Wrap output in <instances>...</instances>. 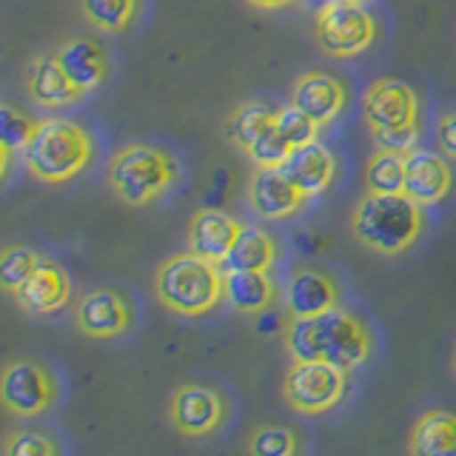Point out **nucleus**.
<instances>
[{
    "mask_svg": "<svg viewBox=\"0 0 456 456\" xmlns=\"http://www.w3.org/2000/svg\"><path fill=\"white\" fill-rule=\"evenodd\" d=\"M282 342L294 360H325L348 374L374 356L368 322L342 305L320 317H285Z\"/></svg>",
    "mask_w": 456,
    "mask_h": 456,
    "instance_id": "nucleus-1",
    "label": "nucleus"
},
{
    "mask_svg": "<svg viewBox=\"0 0 456 456\" xmlns=\"http://www.w3.org/2000/svg\"><path fill=\"white\" fill-rule=\"evenodd\" d=\"M425 208L405 194H365L351 211L356 242L382 256H399L425 234Z\"/></svg>",
    "mask_w": 456,
    "mask_h": 456,
    "instance_id": "nucleus-2",
    "label": "nucleus"
},
{
    "mask_svg": "<svg viewBox=\"0 0 456 456\" xmlns=\"http://www.w3.org/2000/svg\"><path fill=\"white\" fill-rule=\"evenodd\" d=\"M154 294L177 317H206L225 303V268L194 251L171 254L154 271Z\"/></svg>",
    "mask_w": 456,
    "mask_h": 456,
    "instance_id": "nucleus-3",
    "label": "nucleus"
},
{
    "mask_svg": "<svg viewBox=\"0 0 456 456\" xmlns=\"http://www.w3.org/2000/svg\"><path fill=\"white\" fill-rule=\"evenodd\" d=\"M180 180V160L154 142H126L109 157V189L120 203L146 208Z\"/></svg>",
    "mask_w": 456,
    "mask_h": 456,
    "instance_id": "nucleus-4",
    "label": "nucleus"
},
{
    "mask_svg": "<svg viewBox=\"0 0 456 456\" xmlns=\"http://www.w3.org/2000/svg\"><path fill=\"white\" fill-rule=\"evenodd\" d=\"M94 160V140L75 120H37L32 137L23 146V166L35 180L61 185L83 175Z\"/></svg>",
    "mask_w": 456,
    "mask_h": 456,
    "instance_id": "nucleus-5",
    "label": "nucleus"
},
{
    "mask_svg": "<svg viewBox=\"0 0 456 456\" xmlns=\"http://www.w3.org/2000/svg\"><path fill=\"white\" fill-rule=\"evenodd\" d=\"M348 370L325 360H294L282 374V403L299 417H322L348 394Z\"/></svg>",
    "mask_w": 456,
    "mask_h": 456,
    "instance_id": "nucleus-6",
    "label": "nucleus"
},
{
    "mask_svg": "<svg viewBox=\"0 0 456 456\" xmlns=\"http://www.w3.org/2000/svg\"><path fill=\"white\" fill-rule=\"evenodd\" d=\"M317 43L331 57H356L377 43L379 26L370 9L360 0H331L317 12Z\"/></svg>",
    "mask_w": 456,
    "mask_h": 456,
    "instance_id": "nucleus-7",
    "label": "nucleus"
},
{
    "mask_svg": "<svg viewBox=\"0 0 456 456\" xmlns=\"http://www.w3.org/2000/svg\"><path fill=\"white\" fill-rule=\"evenodd\" d=\"M166 413L180 436L208 439L217 436L232 417V399L211 382H183L171 394Z\"/></svg>",
    "mask_w": 456,
    "mask_h": 456,
    "instance_id": "nucleus-8",
    "label": "nucleus"
},
{
    "mask_svg": "<svg viewBox=\"0 0 456 456\" xmlns=\"http://www.w3.org/2000/svg\"><path fill=\"white\" fill-rule=\"evenodd\" d=\"M61 385L54 370L40 360H9L0 368V405L14 417L32 419L54 408Z\"/></svg>",
    "mask_w": 456,
    "mask_h": 456,
    "instance_id": "nucleus-9",
    "label": "nucleus"
},
{
    "mask_svg": "<svg viewBox=\"0 0 456 456\" xmlns=\"http://www.w3.org/2000/svg\"><path fill=\"white\" fill-rule=\"evenodd\" d=\"M75 325L89 339H118L132 331L134 305L120 289H92L75 303Z\"/></svg>",
    "mask_w": 456,
    "mask_h": 456,
    "instance_id": "nucleus-10",
    "label": "nucleus"
},
{
    "mask_svg": "<svg viewBox=\"0 0 456 456\" xmlns=\"http://www.w3.org/2000/svg\"><path fill=\"white\" fill-rule=\"evenodd\" d=\"M285 317H320L342 305V285L328 268L299 265L282 285Z\"/></svg>",
    "mask_w": 456,
    "mask_h": 456,
    "instance_id": "nucleus-11",
    "label": "nucleus"
},
{
    "mask_svg": "<svg viewBox=\"0 0 456 456\" xmlns=\"http://www.w3.org/2000/svg\"><path fill=\"white\" fill-rule=\"evenodd\" d=\"M362 114L368 128H394L419 123L422 103L411 83L396 77H379L368 86L362 100Z\"/></svg>",
    "mask_w": 456,
    "mask_h": 456,
    "instance_id": "nucleus-12",
    "label": "nucleus"
},
{
    "mask_svg": "<svg viewBox=\"0 0 456 456\" xmlns=\"http://www.w3.org/2000/svg\"><path fill=\"white\" fill-rule=\"evenodd\" d=\"M308 197L297 189L285 168H254L248 180V206L260 220H289L305 208Z\"/></svg>",
    "mask_w": 456,
    "mask_h": 456,
    "instance_id": "nucleus-13",
    "label": "nucleus"
},
{
    "mask_svg": "<svg viewBox=\"0 0 456 456\" xmlns=\"http://www.w3.org/2000/svg\"><path fill=\"white\" fill-rule=\"evenodd\" d=\"M52 57L71 80V86L83 94L100 89L111 71V54L94 37H66L63 43H57Z\"/></svg>",
    "mask_w": 456,
    "mask_h": 456,
    "instance_id": "nucleus-14",
    "label": "nucleus"
},
{
    "mask_svg": "<svg viewBox=\"0 0 456 456\" xmlns=\"http://www.w3.org/2000/svg\"><path fill=\"white\" fill-rule=\"evenodd\" d=\"M453 189V168L445 154L413 149L405 154V197L422 208L442 203Z\"/></svg>",
    "mask_w": 456,
    "mask_h": 456,
    "instance_id": "nucleus-15",
    "label": "nucleus"
},
{
    "mask_svg": "<svg viewBox=\"0 0 456 456\" xmlns=\"http://www.w3.org/2000/svg\"><path fill=\"white\" fill-rule=\"evenodd\" d=\"M348 103V89L339 77L328 71H305L291 89V106L299 109L320 128L331 126Z\"/></svg>",
    "mask_w": 456,
    "mask_h": 456,
    "instance_id": "nucleus-16",
    "label": "nucleus"
},
{
    "mask_svg": "<svg viewBox=\"0 0 456 456\" xmlns=\"http://www.w3.org/2000/svg\"><path fill=\"white\" fill-rule=\"evenodd\" d=\"M242 225L246 223L223 208H200L189 220V251L208 263L223 265L234 248Z\"/></svg>",
    "mask_w": 456,
    "mask_h": 456,
    "instance_id": "nucleus-17",
    "label": "nucleus"
},
{
    "mask_svg": "<svg viewBox=\"0 0 456 456\" xmlns=\"http://www.w3.org/2000/svg\"><path fill=\"white\" fill-rule=\"evenodd\" d=\"M69 297H71V280L63 271V265L43 256L35 274L14 291V303L26 314H32V317H46V314L66 308Z\"/></svg>",
    "mask_w": 456,
    "mask_h": 456,
    "instance_id": "nucleus-18",
    "label": "nucleus"
},
{
    "mask_svg": "<svg viewBox=\"0 0 456 456\" xmlns=\"http://www.w3.org/2000/svg\"><path fill=\"white\" fill-rule=\"evenodd\" d=\"M285 171L297 183V189L311 200V197H322L334 185L339 175V160L322 140H314L308 146L294 149L291 160L285 163Z\"/></svg>",
    "mask_w": 456,
    "mask_h": 456,
    "instance_id": "nucleus-19",
    "label": "nucleus"
},
{
    "mask_svg": "<svg viewBox=\"0 0 456 456\" xmlns=\"http://www.w3.org/2000/svg\"><path fill=\"white\" fill-rule=\"evenodd\" d=\"M23 83H26L28 97H32L37 106H46V109H63V106L77 103L80 97H86L80 89L71 86V80L63 75V69L57 66L52 54H35L23 69Z\"/></svg>",
    "mask_w": 456,
    "mask_h": 456,
    "instance_id": "nucleus-20",
    "label": "nucleus"
},
{
    "mask_svg": "<svg viewBox=\"0 0 456 456\" xmlns=\"http://www.w3.org/2000/svg\"><path fill=\"white\" fill-rule=\"evenodd\" d=\"M280 297L271 271H225V303L240 314H265L280 305Z\"/></svg>",
    "mask_w": 456,
    "mask_h": 456,
    "instance_id": "nucleus-21",
    "label": "nucleus"
},
{
    "mask_svg": "<svg viewBox=\"0 0 456 456\" xmlns=\"http://www.w3.org/2000/svg\"><path fill=\"white\" fill-rule=\"evenodd\" d=\"M408 456H456V413L425 411L408 431Z\"/></svg>",
    "mask_w": 456,
    "mask_h": 456,
    "instance_id": "nucleus-22",
    "label": "nucleus"
},
{
    "mask_svg": "<svg viewBox=\"0 0 456 456\" xmlns=\"http://www.w3.org/2000/svg\"><path fill=\"white\" fill-rule=\"evenodd\" d=\"M282 256L277 237L263 225H242L232 254L223 263L225 271H271Z\"/></svg>",
    "mask_w": 456,
    "mask_h": 456,
    "instance_id": "nucleus-23",
    "label": "nucleus"
},
{
    "mask_svg": "<svg viewBox=\"0 0 456 456\" xmlns=\"http://www.w3.org/2000/svg\"><path fill=\"white\" fill-rule=\"evenodd\" d=\"M274 123H277V109L260 103V100H248V103H240L232 111V118L225 120V137L237 149L248 151Z\"/></svg>",
    "mask_w": 456,
    "mask_h": 456,
    "instance_id": "nucleus-24",
    "label": "nucleus"
},
{
    "mask_svg": "<svg viewBox=\"0 0 456 456\" xmlns=\"http://www.w3.org/2000/svg\"><path fill=\"white\" fill-rule=\"evenodd\" d=\"M246 451L248 456H303L305 436L289 422H263L251 428Z\"/></svg>",
    "mask_w": 456,
    "mask_h": 456,
    "instance_id": "nucleus-25",
    "label": "nucleus"
},
{
    "mask_svg": "<svg viewBox=\"0 0 456 456\" xmlns=\"http://www.w3.org/2000/svg\"><path fill=\"white\" fill-rule=\"evenodd\" d=\"M80 12L97 32L120 35L137 20L140 0H80Z\"/></svg>",
    "mask_w": 456,
    "mask_h": 456,
    "instance_id": "nucleus-26",
    "label": "nucleus"
},
{
    "mask_svg": "<svg viewBox=\"0 0 456 456\" xmlns=\"http://www.w3.org/2000/svg\"><path fill=\"white\" fill-rule=\"evenodd\" d=\"M368 194H403L405 191V154L374 151L365 163Z\"/></svg>",
    "mask_w": 456,
    "mask_h": 456,
    "instance_id": "nucleus-27",
    "label": "nucleus"
},
{
    "mask_svg": "<svg viewBox=\"0 0 456 456\" xmlns=\"http://www.w3.org/2000/svg\"><path fill=\"white\" fill-rule=\"evenodd\" d=\"M43 256L26 246H6L0 248V291L14 297V291L35 274Z\"/></svg>",
    "mask_w": 456,
    "mask_h": 456,
    "instance_id": "nucleus-28",
    "label": "nucleus"
},
{
    "mask_svg": "<svg viewBox=\"0 0 456 456\" xmlns=\"http://www.w3.org/2000/svg\"><path fill=\"white\" fill-rule=\"evenodd\" d=\"M246 154H248V160L254 163V168H285V163H289L291 154H294V146L285 140V134L274 123Z\"/></svg>",
    "mask_w": 456,
    "mask_h": 456,
    "instance_id": "nucleus-29",
    "label": "nucleus"
},
{
    "mask_svg": "<svg viewBox=\"0 0 456 456\" xmlns=\"http://www.w3.org/2000/svg\"><path fill=\"white\" fill-rule=\"evenodd\" d=\"M4 456H61V442L49 431L20 428V431H12L6 436Z\"/></svg>",
    "mask_w": 456,
    "mask_h": 456,
    "instance_id": "nucleus-30",
    "label": "nucleus"
},
{
    "mask_svg": "<svg viewBox=\"0 0 456 456\" xmlns=\"http://www.w3.org/2000/svg\"><path fill=\"white\" fill-rule=\"evenodd\" d=\"M37 120H32L23 109L18 106H9V103H0V142L14 154V151H23V146L32 137Z\"/></svg>",
    "mask_w": 456,
    "mask_h": 456,
    "instance_id": "nucleus-31",
    "label": "nucleus"
},
{
    "mask_svg": "<svg viewBox=\"0 0 456 456\" xmlns=\"http://www.w3.org/2000/svg\"><path fill=\"white\" fill-rule=\"evenodd\" d=\"M422 140V126H394V128H370V142L377 151H391V154H408L413 149H419Z\"/></svg>",
    "mask_w": 456,
    "mask_h": 456,
    "instance_id": "nucleus-32",
    "label": "nucleus"
},
{
    "mask_svg": "<svg viewBox=\"0 0 456 456\" xmlns=\"http://www.w3.org/2000/svg\"><path fill=\"white\" fill-rule=\"evenodd\" d=\"M277 128L285 134V140H289L294 149L308 146V142L320 140V126L314 123L311 118H305L299 109H294L291 103L277 109Z\"/></svg>",
    "mask_w": 456,
    "mask_h": 456,
    "instance_id": "nucleus-33",
    "label": "nucleus"
},
{
    "mask_svg": "<svg viewBox=\"0 0 456 456\" xmlns=\"http://www.w3.org/2000/svg\"><path fill=\"white\" fill-rule=\"evenodd\" d=\"M436 146L439 154H445L448 160H456V111L439 118L436 123Z\"/></svg>",
    "mask_w": 456,
    "mask_h": 456,
    "instance_id": "nucleus-34",
    "label": "nucleus"
},
{
    "mask_svg": "<svg viewBox=\"0 0 456 456\" xmlns=\"http://www.w3.org/2000/svg\"><path fill=\"white\" fill-rule=\"evenodd\" d=\"M246 4L254 6V9H263V12H277V9L297 4V0H246Z\"/></svg>",
    "mask_w": 456,
    "mask_h": 456,
    "instance_id": "nucleus-35",
    "label": "nucleus"
},
{
    "mask_svg": "<svg viewBox=\"0 0 456 456\" xmlns=\"http://www.w3.org/2000/svg\"><path fill=\"white\" fill-rule=\"evenodd\" d=\"M9 168H12V151L0 142V183L6 180V175H9Z\"/></svg>",
    "mask_w": 456,
    "mask_h": 456,
    "instance_id": "nucleus-36",
    "label": "nucleus"
},
{
    "mask_svg": "<svg viewBox=\"0 0 456 456\" xmlns=\"http://www.w3.org/2000/svg\"><path fill=\"white\" fill-rule=\"evenodd\" d=\"M451 365H453V374H456V348H453V360H451Z\"/></svg>",
    "mask_w": 456,
    "mask_h": 456,
    "instance_id": "nucleus-37",
    "label": "nucleus"
},
{
    "mask_svg": "<svg viewBox=\"0 0 456 456\" xmlns=\"http://www.w3.org/2000/svg\"><path fill=\"white\" fill-rule=\"evenodd\" d=\"M322 4H331V0H322ZM360 4H365V0H360Z\"/></svg>",
    "mask_w": 456,
    "mask_h": 456,
    "instance_id": "nucleus-38",
    "label": "nucleus"
}]
</instances>
